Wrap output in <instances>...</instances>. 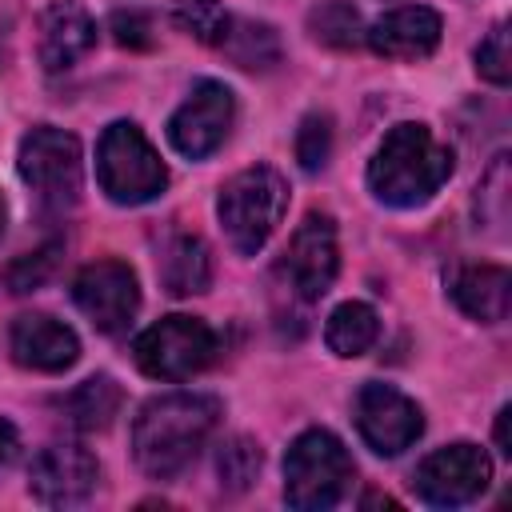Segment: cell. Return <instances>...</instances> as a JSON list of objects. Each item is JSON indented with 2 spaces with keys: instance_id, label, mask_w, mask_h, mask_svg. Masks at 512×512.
Returning a JSON list of instances; mask_svg holds the SVG:
<instances>
[{
  "instance_id": "cell-20",
  "label": "cell",
  "mask_w": 512,
  "mask_h": 512,
  "mask_svg": "<svg viewBox=\"0 0 512 512\" xmlns=\"http://www.w3.org/2000/svg\"><path fill=\"white\" fill-rule=\"evenodd\" d=\"M120 404H124V392H120V384H116L112 376H88L84 384H76V388L64 396L68 420H72L76 428H84V432L108 428V424L116 420Z\"/></svg>"
},
{
  "instance_id": "cell-32",
  "label": "cell",
  "mask_w": 512,
  "mask_h": 512,
  "mask_svg": "<svg viewBox=\"0 0 512 512\" xmlns=\"http://www.w3.org/2000/svg\"><path fill=\"white\" fill-rule=\"evenodd\" d=\"M0 232H4V200H0Z\"/></svg>"
},
{
  "instance_id": "cell-6",
  "label": "cell",
  "mask_w": 512,
  "mask_h": 512,
  "mask_svg": "<svg viewBox=\"0 0 512 512\" xmlns=\"http://www.w3.org/2000/svg\"><path fill=\"white\" fill-rule=\"evenodd\" d=\"M136 368L152 380H188L216 356V332L196 316H164L132 344Z\"/></svg>"
},
{
  "instance_id": "cell-19",
  "label": "cell",
  "mask_w": 512,
  "mask_h": 512,
  "mask_svg": "<svg viewBox=\"0 0 512 512\" xmlns=\"http://www.w3.org/2000/svg\"><path fill=\"white\" fill-rule=\"evenodd\" d=\"M380 336V316L364 300H344L324 324V340L336 356H364Z\"/></svg>"
},
{
  "instance_id": "cell-2",
  "label": "cell",
  "mask_w": 512,
  "mask_h": 512,
  "mask_svg": "<svg viewBox=\"0 0 512 512\" xmlns=\"http://www.w3.org/2000/svg\"><path fill=\"white\" fill-rule=\"evenodd\" d=\"M452 176V148L424 124H396L368 164V188L380 204L416 208Z\"/></svg>"
},
{
  "instance_id": "cell-13",
  "label": "cell",
  "mask_w": 512,
  "mask_h": 512,
  "mask_svg": "<svg viewBox=\"0 0 512 512\" xmlns=\"http://www.w3.org/2000/svg\"><path fill=\"white\" fill-rule=\"evenodd\" d=\"M100 468L84 444H48L28 472V488L48 508H76L96 492Z\"/></svg>"
},
{
  "instance_id": "cell-31",
  "label": "cell",
  "mask_w": 512,
  "mask_h": 512,
  "mask_svg": "<svg viewBox=\"0 0 512 512\" xmlns=\"http://www.w3.org/2000/svg\"><path fill=\"white\" fill-rule=\"evenodd\" d=\"M508 420H512V408L504 404V408H500V416H496V444H500V452H504V456H512V436H508Z\"/></svg>"
},
{
  "instance_id": "cell-8",
  "label": "cell",
  "mask_w": 512,
  "mask_h": 512,
  "mask_svg": "<svg viewBox=\"0 0 512 512\" xmlns=\"http://www.w3.org/2000/svg\"><path fill=\"white\" fill-rule=\"evenodd\" d=\"M492 480V460L484 448L460 440V444H448V448H436L432 456L420 460L412 484H416V496L432 508H460V504H472Z\"/></svg>"
},
{
  "instance_id": "cell-12",
  "label": "cell",
  "mask_w": 512,
  "mask_h": 512,
  "mask_svg": "<svg viewBox=\"0 0 512 512\" xmlns=\"http://www.w3.org/2000/svg\"><path fill=\"white\" fill-rule=\"evenodd\" d=\"M336 268H340V248H336V224L328 212H308L292 240H288V252H284V264L280 272L288 276V284L296 288V296L304 300H320L332 280H336Z\"/></svg>"
},
{
  "instance_id": "cell-7",
  "label": "cell",
  "mask_w": 512,
  "mask_h": 512,
  "mask_svg": "<svg viewBox=\"0 0 512 512\" xmlns=\"http://www.w3.org/2000/svg\"><path fill=\"white\" fill-rule=\"evenodd\" d=\"M20 180L48 204H72L80 196V176H84V160H80V140L64 128L40 124L20 140V156H16Z\"/></svg>"
},
{
  "instance_id": "cell-11",
  "label": "cell",
  "mask_w": 512,
  "mask_h": 512,
  "mask_svg": "<svg viewBox=\"0 0 512 512\" xmlns=\"http://www.w3.org/2000/svg\"><path fill=\"white\" fill-rule=\"evenodd\" d=\"M356 428L380 456H400L424 432V412L392 384H364L356 392Z\"/></svg>"
},
{
  "instance_id": "cell-14",
  "label": "cell",
  "mask_w": 512,
  "mask_h": 512,
  "mask_svg": "<svg viewBox=\"0 0 512 512\" xmlns=\"http://www.w3.org/2000/svg\"><path fill=\"white\" fill-rule=\"evenodd\" d=\"M8 348H12V360L20 368H32V372H64L80 356L76 332L60 320L44 316V312L16 316L8 328Z\"/></svg>"
},
{
  "instance_id": "cell-30",
  "label": "cell",
  "mask_w": 512,
  "mask_h": 512,
  "mask_svg": "<svg viewBox=\"0 0 512 512\" xmlns=\"http://www.w3.org/2000/svg\"><path fill=\"white\" fill-rule=\"evenodd\" d=\"M16 452H20V436H16V428L0 416V464H12Z\"/></svg>"
},
{
  "instance_id": "cell-17",
  "label": "cell",
  "mask_w": 512,
  "mask_h": 512,
  "mask_svg": "<svg viewBox=\"0 0 512 512\" xmlns=\"http://www.w3.org/2000/svg\"><path fill=\"white\" fill-rule=\"evenodd\" d=\"M448 292L464 316L480 324H500L512 304V276L504 264H464L452 272Z\"/></svg>"
},
{
  "instance_id": "cell-3",
  "label": "cell",
  "mask_w": 512,
  "mask_h": 512,
  "mask_svg": "<svg viewBox=\"0 0 512 512\" xmlns=\"http://www.w3.org/2000/svg\"><path fill=\"white\" fill-rule=\"evenodd\" d=\"M284 208H288V180L268 164L236 172L216 196V216L224 224L228 244L240 256H256L268 244V236L284 220Z\"/></svg>"
},
{
  "instance_id": "cell-26",
  "label": "cell",
  "mask_w": 512,
  "mask_h": 512,
  "mask_svg": "<svg viewBox=\"0 0 512 512\" xmlns=\"http://www.w3.org/2000/svg\"><path fill=\"white\" fill-rule=\"evenodd\" d=\"M476 216L492 228L504 224V216H508V156H496L484 184L476 188Z\"/></svg>"
},
{
  "instance_id": "cell-9",
  "label": "cell",
  "mask_w": 512,
  "mask_h": 512,
  "mask_svg": "<svg viewBox=\"0 0 512 512\" xmlns=\"http://www.w3.org/2000/svg\"><path fill=\"white\" fill-rule=\"evenodd\" d=\"M232 120H236V96H232V88L220 84V80H200L188 92V100L172 112L168 140H172V148L180 156L204 160V156H212L224 144V136L232 132Z\"/></svg>"
},
{
  "instance_id": "cell-22",
  "label": "cell",
  "mask_w": 512,
  "mask_h": 512,
  "mask_svg": "<svg viewBox=\"0 0 512 512\" xmlns=\"http://www.w3.org/2000/svg\"><path fill=\"white\" fill-rule=\"evenodd\" d=\"M220 48H228V56L240 68H268V64L280 60V36L268 24H252V20L232 24L228 28V40Z\"/></svg>"
},
{
  "instance_id": "cell-28",
  "label": "cell",
  "mask_w": 512,
  "mask_h": 512,
  "mask_svg": "<svg viewBox=\"0 0 512 512\" xmlns=\"http://www.w3.org/2000/svg\"><path fill=\"white\" fill-rule=\"evenodd\" d=\"M56 244H48V248H36V252H28V256H20L12 268H8V288L12 292H32V288H40L44 280H48V272H52V264H56Z\"/></svg>"
},
{
  "instance_id": "cell-21",
  "label": "cell",
  "mask_w": 512,
  "mask_h": 512,
  "mask_svg": "<svg viewBox=\"0 0 512 512\" xmlns=\"http://www.w3.org/2000/svg\"><path fill=\"white\" fill-rule=\"evenodd\" d=\"M308 32L336 48V52H348L364 40V24H360V12L352 8V0H324L308 12Z\"/></svg>"
},
{
  "instance_id": "cell-15",
  "label": "cell",
  "mask_w": 512,
  "mask_h": 512,
  "mask_svg": "<svg viewBox=\"0 0 512 512\" xmlns=\"http://www.w3.org/2000/svg\"><path fill=\"white\" fill-rule=\"evenodd\" d=\"M440 16L424 4H404L384 12L372 28H364V44L384 60H424L440 44Z\"/></svg>"
},
{
  "instance_id": "cell-16",
  "label": "cell",
  "mask_w": 512,
  "mask_h": 512,
  "mask_svg": "<svg viewBox=\"0 0 512 512\" xmlns=\"http://www.w3.org/2000/svg\"><path fill=\"white\" fill-rule=\"evenodd\" d=\"M96 44V20L76 0H52L40 12V64L48 72L72 68Z\"/></svg>"
},
{
  "instance_id": "cell-18",
  "label": "cell",
  "mask_w": 512,
  "mask_h": 512,
  "mask_svg": "<svg viewBox=\"0 0 512 512\" xmlns=\"http://www.w3.org/2000/svg\"><path fill=\"white\" fill-rule=\"evenodd\" d=\"M160 280L172 296H196L212 284V252L196 232H176L160 244L156 256Z\"/></svg>"
},
{
  "instance_id": "cell-23",
  "label": "cell",
  "mask_w": 512,
  "mask_h": 512,
  "mask_svg": "<svg viewBox=\"0 0 512 512\" xmlns=\"http://www.w3.org/2000/svg\"><path fill=\"white\" fill-rule=\"evenodd\" d=\"M172 20L180 32H188L200 44H224L232 28V16L224 12L220 0H176Z\"/></svg>"
},
{
  "instance_id": "cell-24",
  "label": "cell",
  "mask_w": 512,
  "mask_h": 512,
  "mask_svg": "<svg viewBox=\"0 0 512 512\" xmlns=\"http://www.w3.org/2000/svg\"><path fill=\"white\" fill-rule=\"evenodd\" d=\"M216 472L228 492H244L260 472V448L248 436H232L216 456Z\"/></svg>"
},
{
  "instance_id": "cell-10",
  "label": "cell",
  "mask_w": 512,
  "mask_h": 512,
  "mask_svg": "<svg viewBox=\"0 0 512 512\" xmlns=\"http://www.w3.org/2000/svg\"><path fill=\"white\" fill-rule=\"evenodd\" d=\"M72 300L100 332H124L140 312V284L124 260H96L72 280Z\"/></svg>"
},
{
  "instance_id": "cell-29",
  "label": "cell",
  "mask_w": 512,
  "mask_h": 512,
  "mask_svg": "<svg viewBox=\"0 0 512 512\" xmlns=\"http://www.w3.org/2000/svg\"><path fill=\"white\" fill-rule=\"evenodd\" d=\"M112 32H116V40L128 44V48H148V44H152V36H148V16H140V12H116V16H112Z\"/></svg>"
},
{
  "instance_id": "cell-27",
  "label": "cell",
  "mask_w": 512,
  "mask_h": 512,
  "mask_svg": "<svg viewBox=\"0 0 512 512\" xmlns=\"http://www.w3.org/2000/svg\"><path fill=\"white\" fill-rule=\"evenodd\" d=\"M476 72L488 84H508L512 80V48H508V24H496L480 48H476Z\"/></svg>"
},
{
  "instance_id": "cell-5",
  "label": "cell",
  "mask_w": 512,
  "mask_h": 512,
  "mask_svg": "<svg viewBox=\"0 0 512 512\" xmlns=\"http://www.w3.org/2000/svg\"><path fill=\"white\" fill-rule=\"evenodd\" d=\"M96 180L116 204H148L164 192L168 168L132 120H116L96 144Z\"/></svg>"
},
{
  "instance_id": "cell-1",
  "label": "cell",
  "mask_w": 512,
  "mask_h": 512,
  "mask_svg": "<svg viewBox=\"0 0 512 512\" xmlns=\"http://www.w3.org/2000/svg\"><path fill=\"white\" fill-rule=\"evenodd\" d=\"M220 420V404L200 392L152 396L132 420V456L152 480L184 472Z\"/></svg>"
},
{
  "instance_id": "cell-4",
  "label": "cell",
  "mask_w": 512,
  "mask_h": 512,
  "mask_svg": "<svg viewBox=\"0 0 512 512\" xmlns=\"http://www.w3.org/2000/svg\"><path fill=\"white\" fill-rule=\"evenodd\" d=\"M352 472L356 468L344 444L324 428H308L292 440L284 456V500L296 512H324L340 504L352 484Z\"/></svg>"
},
{
  "instance_id": "cell-25",
  "label": "cell",
  "mask_w": 512,
  "mask_h": 512,
  "mask_svg": "<svg viewBox=\"0 0 512 512\" xmlns=\"http://www.w3.org/2000/svg\"><path fill=\"white\" fill-rule=\"evenodd\" d=\"M332 156V116L308 112L296 128V160L304 172H320Z\"/></svg>"
}]
</instances>
